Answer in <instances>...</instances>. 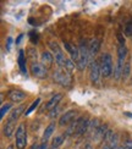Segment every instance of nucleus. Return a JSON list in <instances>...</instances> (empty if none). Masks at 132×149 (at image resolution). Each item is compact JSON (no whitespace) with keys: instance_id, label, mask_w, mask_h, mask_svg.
<instances>
[{"instance_id":"nucleus-1","label":"nucleus","mask_w":132,"mask_h":149,"mask_svg":"<svg viewBox=\"0 0 132 149\" xmlns=\"http://www.w3.org/2000/svg\"><path fill=\"white\" fill-rule=\"evenodd\" d=\"M54 79L56 83H59L62 87H68L72 83L71 73L68 72L65 67H59V69L54 72Z\"/></svg>"},{"instance_id":"nucleus-2","label":"nucleus","mask_w":132,"mask_h":149,"mask_svg":"<svg viewBox=\"0 0 132 149\" xmlns=\"http://www.w3.org/2000/svg\"><path fill=\"white\" fill-rule=\"evenodd\" d=\"M78 49H80V60H78V63L76 65H77L80 71H83L87 67L88 63H91V60H89V52H88V45L86 44L85 42L81 43V45L78 47Z\"/></svg>"},{"instance_id":"nucleus-3","label":"nucleus","mask_w":132,"mask_h":149,"mask_svg":"<svg viewBox=\"0 0 132 149\" xmlns=\"http://www.w3.org/2000/svg\"><path fill=\"white\" fill-rule=\"evenodd\" d=\"M27 146V133H26V126L21 123L16 130V148L17 149H24Z\"/></svg>"},{"instance_id":"nucleus-4","label":"nucleus","mask_w":132,"mask_h":149,"mask_svg":"<svg viewBox=\"0 0 132 149\" xmlns=\"http://www.w3.org/2000/svg\"><path fill=\"white\" fill-rule=\"evenodd\" d=\"M49 47L50 49L54 52V55H55V63L58 64L59 67H65V64H66V59H65V55L62 53V50L60 49L59 44L56 42H50L49 43Z\"/></svg>"},{"instance_id":"nucleus-5","label":"nucleus","mask_w":132,"mask_h":149,"mask_svg":"<svg viewBox=\"0 0 132 149\" xmlns=\"http://www.w3.org/2000/svg\"><path fill=\"white\" fill-rule=\"evenodd\" d=\"M102 76L104 77H109L111 72H112V59L110 54H104L102 58Z\"/></svg>"},{"instance_id":"nucleus-6","label":"nucleus","mask_w":132,"mask_h":149,"mask_svg":"<svg viewBox=\"0 0 132 149\" xmlns=\"http://www.w3.org/2000/svg\"><path fill=\"white\" fill-rule=\"evenodd\" d=\"M31 72L37 78H45L48 76L47 67L42 63H32L31 64Z\"/></svg>"},{"instance_id":"nucleus-7","label":"nucleus","mask_w":132,"mask_h":149,"mask_svg":"<svg viewBox=\"0 0 132 149\" xmlns=\"http://www.w3.org/2000/svg\"><path fill=\"white\" fill-rule=\"evenodd\" d=\"M100 64L98 60H94L93 63L91 64V73H89V77H91V82L93 84H96L99 82V77L102 74V69H100Z\"/></svg>"},{"instance_id":"nucleus-8","label":"nucleus","mask_w":132,"mask_h":149,"mask_svg":"<svg viewBox=\"0 0 132 149\" xmlns=\"http://www.w3.org/2000/svg\"><path fill=\"white\" fill-rule=\"evenodd\" d=\"M77 111L76 110H68L66 113L60 117V121H59V125L60 126H65V125H68L71 123L73 120H75V116H76Z\"/></svg>"},{"instance_id":"nucleus-9","label":"nucleus","mask_w":132,"mask_h":149,"mask_svg":"<svg viewBox=\"0 0 132 149\" xmlns=\"http://www.w3.org/2000/svg\"><path fill=\"white\" fill-rule=\"evenodd\" d=\"M65 49L67 50V53H70L71 55V59L75 64H77L78 63V60H80V49L77 47H75V45H71V44H68V43L65 42Z\"/></svg>"},{"instance_id":"nucleus-10","label":"nucleus","mask_w":132,"mask_h":149,"mask_svg":"<svg viewBox=\"0 0 132 149\" xmlns=\"http://www.w3.org/2000/svg\"><path fill=\"white\" fill-rule=\"evenodd\" d=\"M99 48H100V43H99L98 39H93V40H91L89 44H88V52H89L91 64L94 61V55H96L99 52Z\"/></svg>"},{"instance_id":"nucleus-11","label":"nucleus","mask_w":132,"mask_h":149,"mask_svg":"<svg viewBox=\"0 0 132 149\" xmlns=\"http://www.w3.org/2000/svg\"><path fill=\"white\" fill-rule=\"evenodd\" d=\"M82 120H83V117H78L77 120H73V121L70 123V125H68V127H67V131H66L65 137H67V136H71V134H73V133H77L78 127H80V125H81V122H82Z\"/></svg>"},{"instance_id":"nucleus-12","label":"nucleus","mask_w":132,"mask_h":149,"mask_svg":"<svg viewBox=\"0 0 132 149\" xmlns=\"http://www.w3.org/2000/svg\"><path fill=\"white\" fill-rule=\"evenodd\" d=\"M62 95L61 93H58V94H55L52 99H50V100L45 104V107H44V109H47V110H53L54 108H56L58 107V104L61 102V99H62Z\"/></svg>"},{"instance_id":"nucleus-13","label":"nucleus","mask_w":132,"mask_h":149,"mask_svg":"<svg viewBox=\"0 0 132 149\" xmlns=\"http://www.w3.org/2000/svg\"><path fill=\"white\" fill-rule=\"evenodd\" d=\"M108 131H109L108 126H106V125H100L99 128L93 133V139L96 142L102 141L103 138H105V134H106V132H108Z\"/></svg>"},{"instance_id":"nucleus-14","label":"nucleus","mask_w":132,"mask_h":149,"mask_svg":"<svg viewBox=\"0 0 132 149\" xmlns=\"http://www.w3.org/2000/svg\"><path fill=\"white\" fill-rule=\"evenodd\" d=\"M8 95H9L11 102H21L26 98V93L20 91V89H15V91H11Z\"/></svg>"},{"instance_id":"nucleus-15","label":"nucleus","mask_w":132,"mask_h":149,"mask_svg":"<svg viewBox=\"0 0 132 149\" xmlns=\"http://www.w3.org/2000/svg\"><path fill=\"white\" fill-rule=\"evenodd\" d=\"M41 60H42V64L48 69V67H50V66L53 65V63H54V56H53V54L50 53V52H47V50H45V52L42 53Z\"/></svg>"},{"instance_id":"nucleus-16","label":"nucleus","mask_w":132,"mask_h":149,"mask_svg":"<svg viewBox=\"0 0 132 149\" xmlns=\"http://www.w3.org/2000/svg\"><path fill=\"white\" fill-rule=\"evenodd\" d=\"M18 66H20V70L23 74L27 73V69H26V58H24V53L23 50H20V53H18Z\"/></svg>"},{"instance_id":"nucleus-17","label":"nucleus","mask_w":132,"mask_h":149,"mask_svg":"<svg viewBox=\"0 0 132 149\" xmlns=\"http://www.w3.org/2000/svg\"><path fill=\"white\" fill-rule=\"evenodd\" d=\"M23 109H24V107H23V105H20V107H18V108L14 109V110L11 111V114H10V116H9V120H8V121L16 122V120H17L18 117H20V115L22 114Z\"/></svg>"},{"instance_id":"nucleus-18","label":"nucleus","mask_w":132,"mask_h":149,"mask_svg":"<svg viewBox=\"0 0 132 149\" xmlns=\"http://www.w3.org/2000/svg\"><path fill=\"white\" fill-rule=\"evenodd\" d=\"M14 131H15V122L8 121L6 122V125H5V127H4V134L8 138H10L12 136V133H14Z\"/></svg>"},{"instance_id":"nucleus-19","label":"nucleus","mask_w":132,"mask_h":149,"mask_svg":"<svg viewBox=\"0 0 132 149\" xmlns=\"http://www.w3.org/2000/svg\"><path fill=\"white\" fill-rule=\"evenodd\" d=\"M89 122H91V121H88L87 117H83V120H82V122H81V125H80V127H78V131H77V134H78V136L88 132V128H89Z\"/></svg>"},{"instance_id":"nucleus-20","label":"nucleus","mask_w":132,"mask_h":149,"mask_svg":"<svg viewBox=\"0 0 132 149\" xmlns=\"http://www.w3.org/2000/svg\"><path fill=\"white\" fill-rule=\"evenodd\" d=\"M55 131V123L54 122H52L50 125H48V127L45 128V131H44V133H43V142H47L48 139H49V137L53 134V132Z\"/></svg>"},{"instance_id":"nucleus-21","label":"nucleus","mask_w":132,"mask_h":149,"mask_svg":"<svg viewBox=\"0 0 132 149\" xmlns=\"http://www.w3.org/2000/svg\"><path fill=\"white\" fill-rule=\"evenodd\" d=\"M99 126H100V122H99L98 119H93V120H91V122H89V128H88V132H91L92 136H93V133L99 128Z\"/></svg>"},{"instance_id":"nucleus-22","label":"nucleus","mask_w":132,"mask_h":149,"mask_svg":"<svg viewBox=\"0 0 132 149\" xmlns=\"http://www.w3.org/2000/svg\"><path fill=\"white\" fill-rule=\"evenodd\" d=\"M27 56L28 59L32 61V63H37V58H38V54H37L36 48H28L27 49Z\"/></svg>"},{"instance_id":"nucleus-23","label":"nucleus","mask_w":132,"mask_h":149,"mask_svg":"<svg viewBox=\"0 0 132 149\" xmlns=\"http://www.w3.org/2000/svg\"><path fill=\"white\" fill-rule=\"evenodd\" d=\"M124 33L126 37H131L132 36V17H130L126 24H125V28H124Z\"/></svg>"},{"instance_id":"nucleus-24","label":"nucleus","mask_w":132,"mask_h":149,"mask_svg":"<svg viewBox=\"0 0 132 149\" xmlns=\"http://www.w3.org/2000/svg\"><path fill=\"white\" fill-rule=\"evenodd\" d=\"M39 103H41V98H37L36 100H34L32 104H31V107H29V108H28L26 111H24V115H26V116H27V115H29V114L32 113V111H33V110H34L37 107H38Z\"/></svg>"},{"instance_id":"nucleus-25","label":"nucleus","mask_w":132,"mask_h":149,"mask_svg":"<svg viewBox=\"0 0 132 149\" xmlns=\"http://www.w3.org/2000/svg\"><path fill=\"white\" fill-rule=\"evenodd\" d=\"M130 71H131L130 61H126V63H125V66H124V71H122V79H124V81L130 76Z\"/></svg>"},{"instance_id":"nucleus-26","label":"nucleus","mask_w":132,"mask_h":149,"mask_svg":"<svg viewBox=\"0 0 132 149\" xmlns=\"http://www.w3.org/2000/svg\"><path fill=\"white\" fill-rule=\"evenodd\" d=\"M65 69L68 71V72H72L75 70V63L72 61V59H66V64H65Z\"/></svg>"},{"instance_id":"nucleus-27","label":"nucleus","mask_w":132,"mask_h":149,"mask_svg":"<svg viewBox=\"0 0 132 149\" xmlns=\"http://www.w3.org/2000/svg\"><path fill=\"white\" fill-rule=\"evenodd\" d=\"M62 142H64V137H62V136H58V137H55V138L53 139L52 147L58 148L59 146H61V144H62Z\"/></svg>"},{"instance_id":"nucleus-28","label":"nucleus","mask_w":132,"mask_h":149,"mask_svg":"<svg viewBox=\"0 0 132 149\" xmlns=\"http://www.w3.org/2000/svg\"><path fill=\"white\" fill-rule=\"evenodd\" d=\"M10 109H11V104H4L3 107H1V113H0V117L3 119L4 115H5L6 113H8V111H9Z\"/></svg>"},{"instance_id":"nucleus-29","label":"nucleus","mask_w":132,"mask_h":149,"mask_svg":"<svg viewBox=\"0 0 132 149\" xmlns=\"http://www.w3.org/2000/svg\"><path fill=\"white\" fill-rule=\"evenodd\" d=\"M29 38H31V42L33 43V44H37L38 43V34H37L36 32H29Z\"/></svg>"},{"instance_id":"nucleus-30","label":"nucleus","mask_w":132,"mask_h":149,"mask_svg":"<svg viewBox=\"0 0 132 149\" xmlns=\"http://www.w3.org/2000/svg\"><path fill=\"white\" fill-rule=\"evenodd\" d=\"M58 114H59V108L56 107V108H54L53 110H50V113H49V117H50V119H54V117L58 116Z\"/></svg>"},{"instance_id":"nucleus-31","label":"nucleus","mask_w":132,"mask_h":149,"mask_svg":"<svg viewBox=\"0 0 132 149\" xmlns=\"http://www.w3.org/2000/svg\"><path fill=\"white\" fill-rule=\"evenodd\" d=\"M12 42H14V40H12V38H11V37H9V38H8V43H6V49H8V52H10V50H11Z\"/></svg>"},{"instance_id":"nucleus-32","label":"nucleus","mask_w":132,"mask_h":149,"mask_svg":"<svg viewBox=\"0 0 132 149\" xmlns=\"http://www.w3.org/2000/svg\"><path fill=\"white\" fill-rule=\"evenodd\" d=\"M125 148L126 149H132V141L131 139H129L126 143H125Z\"/></svg>"},{"instance_id":"nucleus-33","label":"nucleus","mask_w":132,"mask_h":149,"mask_svg":"<svg viewBox=\"0 0 132 149\" xmlns=\"http://www.w3.org/2000/svg\"><path fill=\"white\" fill-rule=\"evenodd\" d=\"M117 39H119V42H120V45H125V39L122 38L121 34H117Z\"/></svg>"},{"instance_id":"nucleus-34","label":"nucleus","mask_w":132,"mask_h":149,"mask_svg":"<svg viewBox=\"0 0 132 149\" xmlns=\"http://www.w3.org/2000/svg\"><path fill=\"white\" fill-rule=\"evenodd\" d=\"M38 149H48V144H47V142H42V144L38 147Z\"/></svg>"},{"instance_id":"nucleus-35","label":"nucleus","mask_w":132,"mask_h":149,"mask_svg":"<svg viewBox=\"0 0 132 149\" xmlns=\"http://www.w3.org/2000/svg\"><path fill=\"white\" fill-rule=\"evenodd\" d=\"M23 38V34H20L17 37V39H16V44H20V42H21V39Z\"/></svg>"},{"instance_id":"nucleus-36","label":"nucleus","mask_w":132,"mask_h":149,"mask_svg":"<svg viewBox=\"0 0 132 149\" xmlns=\"http://www.w3.org/2000/svg\"><path fill=\"white\" fill-rule=\"evenodd\" d=\"M102 149H111V148H110V146H109L108 143H105V144L103 146V148H102Z\"/></svg>"},{"instance_id":"nucleus-37","label":"nucleus","mask_w":132,"mask_h":149,"mask_svg":"<svg viewBox=\"0 0 132 149\" xmlns=\"http://www.w3.org/2000/svg\"><path fill=\"white\" fill-rule=\"evenodd\" d=\"M85 149H93V147H92L91 144H87V146L85 147Z\"/></svg>"},{"instance_id":"nucleus-38","label":"nucleus","mask_w":132,"mask_h":149,"mask_svg":"<svg viewBox=\"0 0 132 149\" xmlns=\"http://www.w3.org/2000/svg\"><path fill=\"white\" fill-rule=\"evenodd\" d=\"M6 149H14V146H12V144H11V146H9L8 148H6Z\"/></svg>"},{"instance_id":"nucleus-39","label":"nucleus","mask_w":132,"mask_h":149,"mask_svg":"<svg viewBox=\"0 0 132 149\" xmlns=\"http://www.w3.org/2000/svg\"><path fill=\"white\" fill-rule=\"evenodd\" d=\"M126 116H130V117H132V114H131V113H126Z\"/></svg>"},{"instance_id":"nucleus-40","label":"nucleus","mask_w":132,"mask_h":149,"mask_svg":"<svg viewBox=\"0 0 132 149\" xmlns=\"http://www.w3.org/2000/svg\"><path fill=\"white\" fill-rule=\"evenodd\" d=\"M119 149H126V148H124V147H120V148H119Z\"/></svg>"},{"instance_id":"nucleus-41","label":"nucleus","mask_w":132,"mask_h":149,"mask_svg":"<svg viewBox=\"0 0 132 149\" xmlns=\"http://www.w3.org/2000/svg\"><path fill=\"white\" fill-rule=\"evenodd\" d=\"M50 149H58V148H54V147H52V148H50Z\"/></svg>"}]
</instances>
